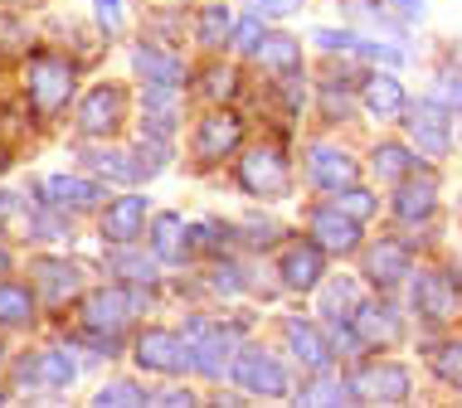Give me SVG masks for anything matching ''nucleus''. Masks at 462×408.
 Returning a JSON list of instances; mask_svg holds the SVG:
<instances>
[{"mask_svg": "<svg viewBox=\"0 0 462 408\" xmlns=\"http://www.w3.org/2000/svg\"><path fill=\"white\" fill-rule=\"evenodd\" d=\"M24 88H30L24 97H30L44 117L64 113L69 97H73V64H69V59H59V54L30 59V68H24Z\"/></svg>", "mask_w": 462, "mask_h": 408, "instance_id": "f257e3e1", "label": "nucleus"}, {"mask_svg": "<svg viewBox=\"0 0 462 408\" xmlns=\"http://www.w3.org/2000/svg\"><path fill=\"white\" fill-rule=\"evenodd\" d=\"M136 365L146 369V375H185V369H195V345L180 336V331H142L132 345Z\"/></svg>", "mask_w": 462, "mask_h": 408, "instance_id": "f03ea898", "label": "nucleus"}, {"mask_svg": "<svg viewBox=\"0 0 462 408\" xmlns=\"http://www.w3.org/2000/svg\"><path fill=\"white\" fill-rule=\"evenodd\" d=\"M239 185L254 200H282L287 190H292V176H287V156L278 146H258V151L244 156L239 166Z\"/></svg>", "mask_w": 462, "mask_h": 408, "instance_id": "7ed1b4c3", "label": "nucleus"}, {"mask_svg": "<svg viewBox=\"0 0 462 408\" xmlns=\"http://www.w3.org/2000/svg\"><path fill=\"white\" fill-rule=\"evenodd\" d=\"M229 375L244 394H263V399H282L287 394V369L273 360L268 350H258V345H248V350L234 355Z\"/></svg>", "mask_w": 462, "mask_h": 408, "instance_id": "20e7f679", "label": "nucleus"}, {"mask_svg": "<svg viewBox=\"0 0 462 408\" xmlns=\"http://www.w3.org/2000/svg\"><path fill=\"white\" fill-rule=\"evenodd\" d=\"M15 379L24 389H69L73 379H79V365H73V355L64 350V345H49V350L20 355Z\"/></svg>", "mask_w": 462, "mask_h": 408, "instance_id": "39448f33", "label": "nucleus"}, {"mask_svg": "<svg viewBox=\"0 0 462 408\" xmlns=\"http://www.w3.org/2000/svg\"><path fill=\"white\" fill-rule=\"evenodd\" d=\"M244 146V122L234 113H209L195 127V160L199 166H224Z\"/></svg>", "mask_w": 462, "mask_h": 408, "instance_id": "423d86ee", "label": "nucleus"}, {"mask_svg": "<svg viewBox=\"0 0 462 408\" xmlns=\"http://www.w3.org/2000/svg\"><path fill=\"white\" fill-rule=\"evenodd\" d=\"M360 180V166L351 151H336V146H307V185L311 190L341 195Z\"/></svg>", "mask_w": 462, "mask_h": 408, "instance_id": "0eeeda50", "label": "nucleus"}, {"mask_svg": "<svg viewBox=\"0 0 462 408\" xmlns=\"http://www.w3.org/2000/svg\"><path fill=\"white\" fill-rule=\"evenodd\" d=\"M351 385H356L360 403H404L409 389H414V379H409L404 365L384 360V365H365L360 375H351Z\"/></svg>", "mask_w": 462, "mask_h": 408, "instance_id": "6e6552de", "label": "nucleus"}, {"mask_svg": "<svg viewBox=\"0 0 462 408\" xmlns=\"http://www.w3.org/2000/svg\"><path fill=\"white\" fill-rule=\"evenodd\" d=\"M278 277H282L287 292H311L321 277H327V249H321L317 239H311V243H297V249H287L282 263H278Z\"/></svg>", "mask_w": 462, "mask_h": 408, "instance_id": "1a4fd4ad", "label": "nucleus"}, {"mask_svg": "<svg viewBox=\"0 0 462 408\" xmlns=\"http://www.w3.org/2000/svg\"><path fill=\"white\" fill-rule=\"evenodd\" d=\"M122 107H127L122 88H112V83L93 88L88 97H83V107H79V131L83 136H112L122 127Z\"/></svg>", "mask_w": 462, "mask_h": 408, "instance_id": "9d476101", "label": "nucleus"}, {"mask_svg": "<svg viewBox=\"0 0 462 408\" xmlns=\"http://www.w3.org/2000/svg\"><path fill=\"white\" fill-rule=\"evenodd\" d=\"M311 239L327 253H356L360 249V219H351L336 204H321V209H311Z\"/></svg>", "mask_w": 462, "mask_h": 408, "instance_id": "9b49d317", "label": "nucleus"}, {"mask_svg": "<svg viewBox=\"0 0 462 408\" xmlns=\"http://www.w3.org/2000/svg\"><path fill=\"white\" fill-rule=\"evenodd\" d=\"M30 282H34V292H40L44 302H54V306H64L69 296H79V287H83L79 267H73L69 258H34Z\"/></svg>", "mask_w": 462, "mask_h": 408, "instance_id": "f8f14e48", "label": "nucleus"}, {"mask_svg": "<svg viewBox=\"0 0 462 408\" xmlns=\"http://www.w3.org/2000/svg\"><path fill=\"white\" fill-rule=\"evenodd\" d=\"M457 282L448 277V272H419V282H414V306H419V316H429V321H453L457 316Z\"/></svg>", "mask_w": 462, "mask_h": 408, "instance_id": "ddd939ff", "label": "nucleus"}, {"mask_svg": "<svg viewBox=\"0 0 462 408\" xmlns=\"http://www.w3.org/2000/svg\"><path fill=\"white\" fill-rule=\"evenodd\" d=\"M433 209H439V176H433V170L399 180V190H394V219L419 224V219H433Z\"/></svg>", "mask_w": 462, "mask_h": 408, "instance_id": "4468645a", "label": "nucleus"}, {"mask_svg": "<svg viewBox=\"0 0 462 408\" xmlns=\"http://www.w3.org/2000/svg\"><path fill=\"white\" fill-rule=\"evenodd\" d=\"M409 136L419 141V151L448 156L453 151V136H448V107H439L433 97H423L414 113H409Z\"/></svg>", "mask_w": 462, "mask_h": 408, "instance_id": "2eb2a0df", "label": "nucleus"}, {"mask_svg": "<svg viewBox=\"0 0 462 408\" xmlns=\"http://www.w3.org/2000/svg\"><path fill=\"white\" fill-rule=\"evenodd\" d=\"M40 195H44L49 204H59V209H97V204L107 200L97 180H79V176H64V170L44 176L40 180Z\"/></svg>", "mask_w": 462, "mask_h": 408, "instance_id": "dca6fc26", "label": "nucleus"}, {"mask_svg": "<svg viewBox=\"0 0 462 408\" xmlns=\"http://www.w3.org/2000/svg\"><path fill=\"white\" fill-rule=\"evenodd\" d=\"M142 306V296H132L127 287H97L88 302H83V316L88 326H107V331H122L132 321V312Z\"/></svg>", "mask_w": 462, "mask_h": 408, "instance_id": "f3484780", "label": "nucleus"}, {"mask_svg": "<svg viewBox=\"0 0 462 408\" xmlns=\"http://www.w3.org/2000/svg\"><path fill=\"white\" fill-rule=\"evenodd\" d=\"M409 272H414V258H409L404 243L384 239V243H370L365 249V277L374 287H394V282H404Z\"/></svg>", "mask_w": 462, "mask_h": 408, "instance_id": "a211bd4d", "label": "nucleus"}, {"mask_svg": "<svg viewBox=\"0 0 462 408\" xmlns=\"http://www.w3.org/2000/svg\"><path fill=\"white\" fill-rule=\"evenodd\" d=\"M146 229V200L142 195H122L103 209V239L107 243H136Z\"/></svg>", "mask_w": 462, "mask_h": 408, "instance_id": "6ab92c4d", "label": "nucleus"}, {"mask_svg": "<svg viewBox=\"0 0 462 408\" xmlns=\"http://www.w3.org/2000/svg\"><path fill=\"white\" fill-rule=\"evenodd\" d=\"M190 224H185L180 214H171V209H161V214L152 219V253L161 258V263H185L190 258Z\"/></svg>", "mask_w": 462, "mask_h": 408, "instance_id": "aec40b11", "label": "nucleus"}, {"mask_svg": "<svg viewBox=\"0 0 462 408\" xmlns=\"http://www.w3.org/2000/svg\"><path fill=\"white\" fill-rule=\"evenodd\" d=\"M229 365H234V326H205L195 340V369L219 379Z\"/></svg>", "mask_w": 462, "mask_h": 408, "instance_id": "412c9836", "label": "nucleus"}, {"mask_svg": "<svg viewBox=\"0 0 462 408\" xmlns=\"http://www.w3.org/2000/svg\"><path fill=\"white\" fill-rule=\"evenodd\" d=\"M287 350L297 355V360H302L311 375H321V369H331V340L321 336L317 326H311V321H287Z\"/></svg>", "mask_w": 462, "mask_h": 408, "instance_id": "4be33fe9", "label": "nucleus"}, {"mask_svg": "<svg viewBox=\"0 0 462 408\" xmlns=\"http://www.w3.org/2000/svg\"><path fill=\"white\" fill-rule=\"evenodd\" d=\"M360 103H365V113H370V117L390 122V117H399V113L409 107V97H404V88H399L390 73H370L365 88H360Z\"/></svg>", "mask_w": 462, "mask_h": 408, "instance_id": "5701e85b", "label": "nucleus"}, {"mask_svg": "<svg viewBox=\"0 0 462 408\" xmlns=\"http://www.w3.org/2000/svg\"><path fill=\"white\" fill-rule=\"evenodd\" d=\"M132 68L142 73L146 83H176V88L185 83V64H180V59H171L166 49H152V44H136L132 49Z\"/></svg>", "mask_w": 462, "mask_h": 408, "instance_id": "b1692460", "label": "nucleus"}, {"mask_svg": "<svg viewBox=\"0 0 462 408\" xmlns=\"http://www.w3.org/2000/svg\"><path fill=\"white\" fill-rule=\"evenodd\" d=\"M254 59H263V68L278 73V78H297V73H302V44H297L292 34H268Z\"/></svg>", "mask_w": 462, "mask_h": 408, "instance_id": "393cba45", "label": "nucleus"}, {"mask_svg": "<svg viewBox=\"0 0 462 408\" xmlns=\"http://www.w3.org/2000/svg\"><path fill=\"white\" fill-rule=\"evenodd\" d=\"M356 331H360V340H365V345H390V340L404 336V331H399V312H394V306H360V312H356Z\"/></svg>", "mask_w": 462, "mask_h": 408, "instance_id": "a878e982", "label": "nucleus"}, {"mask_svg": "<svg viewBox=\"0 0 462 408\" xmlns=\"http://www.w3.org/2000/svg\"><path fill=\"white\" fill-rule=\"evenodd\" d=\"M88 166H93L103 180H117V185H136L142 176H152V170H146V160L132 156V151H93Z\"/></svg>", "mask_w": 462, "mask_h": 408, "instance_id": "bb28decb", "label": "nucleus"}, {"mask_svg": "<svg viewBox=\"0 0 462 408\" xmlns=\"http://www.w3.org/2000/svg\"><path fill=\"white\" fill-rule=\"evenodd\" d=\"M370 166H374V176L380 180H404V176H414V170H423L419 160H414V151H409V146H399V141H380L370 151Z\"/></svg>", "mask_w": 462, "mask_h": 408, "instance_id": "cd10ccee", "label": "nucleus"}, {"mask_svg": "<svg viewBox=\"0 0 462 408\" xmlns=\"http://www.w3.org/2000/svg\"><path fill=\"white\" fill-rule=\"evenodd\" d=\"M360 312V282L351 277H336L327 292H321V316L327 321H356Z\"/></svg>", "mask_w": 462, "mask_h": 408, "instance_id": "c85d7f7f", "label": "nucleus"}, {"mask_svg": "<svg viewBox=\"0 0 462 408\" xmlns=\"http://www.w3.org/2000/svg\"><path fill=\"white\" fill-rule=\"evenodd\" d=\"M351 399H356V385H351V379L327 375V369L297 389V403H351Z\"/></svg>", "mask_w": 462, "mask_h": 408, "instance_id": "c756f323", "label": "nucleus"}, {"mask_svg": "<svg viewBox=\"0 0 462 408\" xmlns=\"http://www.w3.org/2000/svg\"><path fill=\"white\" fill-rule=\"evenodd\" d=\"M156 263H161V258L156 253H112L107 258V272H112V277H122V282H132V287H152V282H156Z\"/></svg>", "mask_w": 462, "mask_h": 408, "instance_id": "7c9ffc66", "label": "nucleus"}, {"mask_svg": "<svg viewBox=\"0 0 462 408\" xmlns=\"http://www.w3.org/2000/svg\"><path fill=\"white\" fill-rule=\"evenodd\" d=\"M34 316V287L0 282V326H30Z\"/></svg>", "mask_w": 462, "mask_h": 408, "instance_id": "2f4dec72", "label": "nucleus"}, {"mask_svg": "<svg viewBox=\"0 0 462 408\" xmlns=\"http://www.w3.org/2000/svg\"><path fill=\"white\" fill-rule=\"evenodd\" d=\"M195 40L205 49H224L234 40V15L224 5H205L199 10V24H195Z\"/></svg>", "mask_w": 462, "mask_h": 408, "instance_id": "473e14b6", "label": "nucleus"}, {"mask_svg": "<svg viewBox=\"0 0 462 408\" xmlns=\"http://www.w3.org/2000/svg\"><path fill=\"white\" fill-rule=\"evenodd\" d=\"M336 10H341V15H351L356 24L380 30V34H399V24L390 20V5H384V0H336Z\"/></svg>", "mask_w": 462, "mask_h": 408, "instance_id": "72a5a7b5", "label": "nucleus"}, {"mask_svg": "<svg viewBox=\"0 0 462 408\" xmlns=\"http://www.w3.org/2000/svg\"><path fill=\"white\" fill-rule=\"evenodd\" d=\"M429 360H433V375H439L443 385L462 389V340H448V345H439V350H433Z\"/></svg>", "mask_w": 462, "mask_h": 408, "instance_id": "f704fd0d", "label": "nucleus"}, {"mask_svg": "<svg viewBox=\"0 0 462 408\" xmlns=\"http://www.w3.org/2000/svg\"><path fill=\"white\" fill-rule=\"evenodd\" d=\"M268 40V30H263V10H248V15L234 24V49L239 54H258V44Z\"/></svg>", "mask_w": 462, "mask_h": 408, "instance_id": "c9c22d12", "label": "nucleus"}, {"mask_svg": "<svg viewBox=\"0 0 462 408\" xmlns=\"http://www.w3.org/2000/svg\"><path fill=\"white\" fill-rule=\"evenodd\" d=\"M234 239L229 224H219V219H199V224H190V243L205 253H224V243Z\"/></svg>", "mask_w": 462, "mask_h": 408, "instance_id": "e433bc0d", "label": "nucleus"}, {"mask_svg": "<svg viewBox=\"0 0 462 408\" xmlns=\"http://www.w3.org/2000/svg\"><path fill=\"white\" fill-rule=\"evenodd\" d=\"M97 403H117V408H132V403H152V394H146L142 385H132V379H112V385L97 389Z\"/></svg>", "mask_w": 462, "mask_h": 408, "instance_id": "4c0bfd02", "label": "nucleus"}, {"mask_svg": "<svg viewBox=\"0 0 462 408\" xmlns=\"http://www.w3.org/2000/svg\"><path fill=\"white\" fill-rule=\"evenodd\" d=\"M234 88H239V78H234V68H224V64H209V73L199 78V93H205L209 103H229Z\"/></svg>", "mask_w": 462, "mask_h": 408, "instance_id": "58836bf2", "label": "nucleus"}, {"mask_svg": "<svg viewBox=\"0 0 462 408\" xmlns=\"http://www.w3.org/2000/svg\"><path fill=\"white\" fill-rule=\"evenodd\" d=\"M239 233L248 239V249H263V243H278L282 239V224L273 214H248L244 224H239Z\"/></svg>", "mask_w": 462, "mask_h": 408, "instance_id": "ea45409f", "label": "nucleus"}, {"mask_svg": "<svg viewBox=\"0 0 462 408\" xmlns=\"http://www.w3.org/2000/svg\"><path fill=\"white\" fill-rule=\"evenodd\" d=\"M433 103L439 107H448V113H462V73H453V68H443L439 78H433Z\"/></svg>", "mask_w": 462, "mask_h": 408, "instance_id": "a19ab883", "label": "nucleus"}, {"mask_svg": "<svg viewBox=\"0 0 462 408\" xmlns=\"http://www.w3.org/2000/svg\"><path fill=\"white\" fill-rule=\"evenodd\" d=\"M331 204H336V209H346V214H351V219H360V224H365V219L374 214V209H380V200H374L370 190H356V185H351V190H341Z\"/></svg>", "mask_w": 462, "mask_h": 408, "instance_id": "79ce46f5", "label": "nucleus"}, {"mask_svg": "<svg viewBox=\"0 0 462 408\" xmlns=\"http://www.w3.org/2000/svg\"><path fill=\"white\" fill-rule=\"evenodd\" d=\"M244 282H248V277H244V272L234 267V263H219L215 272H209V287H215L219 296H239V292H244Z\"/></svg>", "mask_w": 462, "mask_h": 408, "instance_id": "37998d69", "label": "nucleus"}, {"mask_svg": "<svg viewBox=\"0 0 462 408\" xmlns=\"http://www.w3.org/2000/svg\"><path fill=\"white\" fill-rule=\"evenodd\" d=\"M93 15H97V30L103 34H117L122 30V0H93Z\"/></svg>", "mask_w": 462, "mask_h": 408, "instance_id": "c03bdc74", "label": "nucleus"}, {"mask_svg": "<svg viewBox=\"0 0 462 408\" xmlns=\"http://www.w3.org/2000/svg\"><path fill=\"white\" fill-rule=\"evenodd\" d=\"M248 5L263 15H292V10H302V0H248Z\"/></svg>", "mask_w": 462, "mask_h": 408, "instance_id": "a18cd8bd", "label": "nucleus"}, {"mask_svg": "<svg viewBox=\"0 0 462 408\" xmlns=\"http://www.w3.org/2000/svg\"><path fill=\"white\" fill-rule=\"evenodd\" d=\"M390 5H394L409 24H423V15H429V5H423V0H390Z\"/></svg>", "mask_w": 462, "mask_h": 408, "instance_id": "49530a36", "label": "nucleus"}, {"mask_svg": "<svg viewBox=\"0 0 462 408\" xmlns=\"http://www.w3.org/2000/svg\"><path fill=\"white\" fill-rule=\"evenodd\" d=\"M327 113H331V117H346V113H351V97H346V88H341V93L327 88Z\"/></svg>", "mask_w": 462, "mask_h": 408, "instance_id": "de8ad7c7", "label": "nucleus"}, {"mask_svg": "<svg viewBox=\"0 0 462 408\" xmlns=\"http://www.w3.org/2000/svg\"><path fill=\"white\" fill-rule=\"evenodd\" d=\"M156 403H195V394L190 389H161Z\"/></svg>", "mask_w": 462, "mask_h": 408, "instance_id": "09e8293b", "label": "nucleus"}, {"mask_svg": "<svg viewBox=\"0 0 462 408\" xmlns=\"http://www.w3.org/2000/svg\"><path fill=\"white\" fill-rule=\"evenodd\" d=\"M10 204H15V195H0V219L10 214Z\"/></svg>", "mask_w": 462, "mask_h": 408, "instance_id": "8fccbe9b", "label": "nucleus"}, {"mask_svg": "<svg viewBox=\"0 0 462 408\" xmlns=\"http://www.w3.org/2000/svg\"><path fill=\"white\" fill-rule=\"evenodd\" d=\"M5 267H10V253H5V249H0V272H5Z\"/></svg>", "mask_w": 462, "mask_h": 408, "instance_id": "3c124183", "label": "nucleus"}, {"mask_svg": "<svg viewBox=\"0 0 462 408\" xmlns=\"http://www.w3.org/2000/svg\"><path fill=\"white\" fill-rule=\"evenodd\" d=\"M10 166V156H5V146H0V170H5Z\"/></svg>", "mask_w": 462, "mask_h": 408, "instance_id": "603ef678", "label": "nucleus"}, {"mask_svg": "<svg viewBox=\"0 0 462 408\" xmlns=\"http://www.w3.org/2000/svg\"><path fill=\"white\" fill-rule=\"evenodd\" d=\"M10 5H40V0H10Z\"/></svg>", "mask_w": 462, "mask_h": 408, "instance_id": "864d4df0", "label": "nucleus"}, {"mask_svg": "<svg viewBox=\"0 0 462 408\" xmlns=\"http://www.w3.org/2000/svg\"><path fill=\"white\" fill-rule=\"evenodd\" d=\"M0 403H5V394H0Z\"/></svg>", "mask_w": 462, "mask_h": 408, "instance_id": "5fc2aeb1", "label": "nucleus"}, {"mask_svg": "<svg viewBox=\"0 0 462 408\" xmlns=\"http://www.w3.org/2000/svg\"><path fill=\"white\" fill-rule=\"evenodd\" d=\"M0 355H5V350H0Z\"/></svg>", "mask_w": 462, "mask_h": 408, "instance_id": "6e6d98bb", "label": "nucleus"}, {"mask_svg": "<svg viewBox=\"0 0 462 408\" xmlns=\"http://www.w3.org/2000/svg\"><path fill=\"white\" fill-rule=\"evenodd\" d=\"M457 204H462V200H457Z\"/></svg>", "mask_w": 462, "mask_h": 408, "instance_id": "4d7b16f0", "label": "nucleus"}]
</instances>
